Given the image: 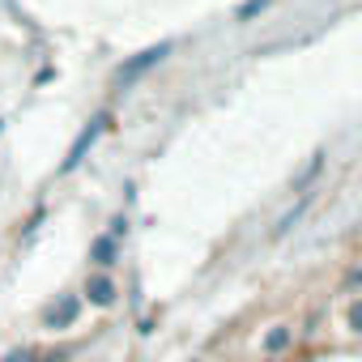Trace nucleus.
<instances>
[{
	"instance_id": "nucleus-10",
	"label": "nucleus",
	"mask_w": 362,
	"mask_h": 362,
	"mask_svg": "<svg viewBox=\"0 0 362 362\" xmlns=\"http://www.w3.org/2000/svg\"><path fill=\"white\" fill-rule=\"evenodd\" d=\"M264 9H269V0H252V5H243V9H239V22H252V18H256V13H264Z\"/></svg>"
},
{
	"instance_id": "nucleus-9",
	"label": "nucleus",
	"mask_w": 362,
	"mask_h": 362,
	"mask_svg": "<svg viewBox=\"0 0 362 362\" xmlns=\"http://www.w3.org/2000/svg\"><path fill=\"white\" fill-rule=\"evenodd\" d=\"M345 290H362V260H354V269L345 273V281H341Z\"/></svg>"
},
{
	"instance_id": "nucleus-5",
	"label": "nucleus",
	"mask_w": 362,
	"mask_h": 362,
	"mask_svg": "<svg viewBox=\"0 0 362 362\" xmlns=\"http://www.w3.org/2000/svg\"><path fill=\"white\" fill-rule=\"evenodd\" d=\"M290 345H294V328H290V324H273V328L264 332V341H260L264 358H273V362H277V358H281Z\"/></svg>"
},
{
	"instance_id": "nucleus-3",
	"label": "nucleus",
	"mask_w": 362,
	"mask_h": 362,
	"mask_svg": "<svg viewBox=\"0 0 362 362\" xmlns=\"http://www.w3.org/2000/svg\"><path fill=\"white\" fill-rule=\"evenodd\" d=\"M107 124H111V119H107V115H94V119H90V124H86V128H81V136H77V141H73V149H69V158H64V162H60V175H69V170H73V166H81V158H86V153H90V145H94V141H98V132H103V128H107Z\"/></svg>"
},
{
	"instance_id": "nucleus-7",
	"label": "nucleus",
	"mask_w": 362,
	"mask_h": 362,
	"mask_svg": "<svg viewBox=\"0 0 362 362\" xmlns=\"http://www.w3.org/2000/svg\"><path fill=\"white\" fill-rule=\"evenodd\" d=\"M345 328H349L354 337H362V298H349V303H345Z\"/></svg>"
},
{
	"instance_id": "nucleus-8",
	"label": "nucleus",
	"mask_w": 362,
	"mask_h": 362,
	"mask_svg": "<svg viewBox=\"0 0 362 362\" xmlns=\"http://www.w3.org/2000/svg\"><path fill=\"white\" fill-rule=\"evenodd\" d=\"M320 166H324V158L315 153V158H311V166H303V175L294 179V188H303V184H307V179H315V175H320Z\"/></svg>"
},
{
	"instance_id": "nucleus-11",
	"label": "nucleus",
	"mask_w": 362,
	"mask_h": 362,
	"mask_svg": "<svg viewBox=\"0 0 362 362\" xmlns=\"http://www.w3.org/2000/svg\"><path fill=\"white\" fill-rule=\"evenodd\" d=\"M35 354L30 349H13V354H5V358H0V362H30Z\"/></svg>"
},
{
	"instance_id": "nucleus-2",
	"label": "nucleus",
	"mask_w": 362,
	"mask_h": 362,
	"mask_svg": "<svg viewBox=\"0 0 362 362\" xmlns=\"http://www.w3.org/2000/svg\"><path fill=\"white\" fill-rule=\"evenodd\" d=\"M77 315H81V298H77V294H60V298L43 311V328L64 332V328H73V324H77Z\"/></svg>"
},
{
	"instance_id": "nucleus-6",
	"label": "nucleus",
	"mask_w": 362,
	"mask_h": 362,
	"mask_svg": "<svg viewBox=\"0 0 362 362\" xmlns=\"http://www.w3.org/2000/svg\"><path fill=\"white\" fill-rule=\"evenodd\" d=\"M115 256H119L115 235H111V239H107V235H98V239H94V247H90V264H94L98 273H107V269L115 264Z\"/></svg>"
},
{
	"instance_id": "nucleus-12",
	"label": "nucleus",
	"mask_w": 362,
	"mask_h": 362,
	"mask_svg": "<svg viewBox=\"0 0 362 362\" xmlns=\"http://www.w3.org/2000/svg\"><path fill=\"white\" fill-rule=\"evenodd\" d=\"M264 362H273V358H264Z\"/></svg>"
},
{
	"instance_id": "nucleus-4",
	"label": "nucleus",
	"mask_w": 362,
	"mask_h": 362,
	"mask_svg": "<svg viewBox=\"0 0 362 362\" xmlns=\"http://www.w3.org/2000/svg\"><path fill=\"white\" fill-rule=\"evenodd\" d=\"M81 294H86V303H94V307H111L115 298H119V286L111 281V273H90L86 277V286H81Z\"/></svg>"
},
{
	"instance_id": "nucleus-1",
	"label": "nucleus",
	"mask_w": 362,
	"mask_h": 362,
	"mask_svg": "<svg viewBox=\"0 0 362 362\" xmlns=\"http://www.w3.org/2000/svg\"><path fill=\"white\" fill-rule=\"evenodd\" d=\"M170 56V43H158V47H145L141 56H132V60H124L119 69H115V86H132L141 73H149L153 64H162Z\"/></svg>"
}]
</instances>
